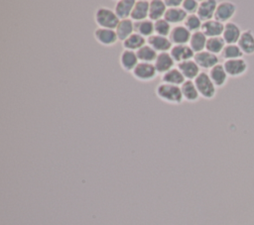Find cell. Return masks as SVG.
<instances>
[{
	"label": "cell",
	"instance_id": "1",
	"mask_svg": "<svg viewBox=\"0 0 254 225\" xmlns=\"http://www.w3.org/2000/svg\"><path fill=\"white\" fill-rule=\"evenodd\" d=\"M94 20H95V23L99 26V28L111 29V30L116 29L117 25L120 22L115 12L105 7H100L95 11Z\"/></svg>",
	"mask_w": 254,
	"mask_h": 225
},
{
	"label": "cell",
	"instance_id": "2",
	"mask_svg": "<svg viewBox=\"0 0 254 225\" xmlns=\"http://www.w3.org/2000/svg\"><path fill=\"white\" fill-rule=\"evenodd\" d=\"M156 93L158 97L161 98L163 101L172 104H179L184 98L181 87L168 83H163L159 85L156 89Z\"/></svg>",
	"mask_w": 254,
	"mask_h": 225
},
{
	"label": "cell",
	"instance_id": "3",
	"mask_svg": "<svg viewBox=\"0 0 254 225\" xmlns=\"http://www.w3.org/2000/svg\"><path fill=\"white\" fill-rule=\"evenodd\" d=\"M194 84L200 96L205 99H212L216 93V87L210 79L208 73L200 72L194 79Z\"/></svg>",
	"mask_w": 254,
	"mask_h": 225
},
{
	"label": "cell",
	"instance_id": "4",
	"mask_svg": "<svg viewBox=\"0 0 254 225\" xmlns=\"http://www.w3.org/2000/svg\"><path fill=\"white\" fill-rule=\"evenodd\" d=\"M237 11V6L230 1H222L218 3L215 13H214V20L226 24L230 22V20L234 17Z\"/></svg>",
	"mask_w": 254,
	"mask_h": 225
},
{
	"label": "cell",
	"instance_id": "5",
	"mask_svg": "<svg viewBox=\"0 0 254 225\" xmlns=\"http://www.w3.org/2000/svg\"><path fill=\"white\" fill-rule=\"evenodd\" d=\"M224 69L230 77H240L248 70V63L244 58L228 59L223 62Z\"/></svg>",
	"mask_w": 254,
	"mask_h": 225
},
{
	"label": "cell",
	"instance_id": "6",
	"mask_svg": "<svg viewBox=\"0 0 254 225\" xmlns=\"http://www.w3.org/2000/svg\"><path fill=\"white\" fill-rule=\"evenodd\" d=\"M133 75L141 81H149L155 78L157 70L154 64L148 62H139L133 69Z\"/></svg>",
	"mask_w": 254,
	"mask_h": 225
},
{
	"label": "cell",
	"instance_id": "7",
	"mask_svg": "<svg viewBox=\"0 0 254 225\" xmlns=\"http://www.w3.org/2000/svg\"><path fill=\"white\" fill-rule=\"evenodd\" d=\"M241 28L234 22H228L224 24V30L222 33V39L224 40L226 45H233L237 44L241 34H242Z\"/></svg>",
	"mask_w": 254,
	"mask_h": 225
},
{
	"label": "cell",
	"instance_id": "8",
	"mask_svg": "<svg viewBox=\"0 0 254 225\" xmlns=\"http://www.w3.org/2000/svg\"><path fill=\"white\" fill-rule=\"evenodd\" d=\"M217 5H218V3L215 0L201 1L199 3L196 15L203 22L212 20V18H214V13H215Z\"/></svg>",
	"mask_w": 254,
	"mask_h": 225
},
{
	"label": "cell",
	"instance_id": "9",
	"mask_svg": "<svg viewBox=\"0 0 254 225\" xmlns=\"http://www.w3.org/2000/svg\"><path fill=\"white\" fill-rule=\"evenodd\" d=\"M193 59L200 68L211 69L213 66L218 64V56L207 51H202L200 53L195 54Z\"/></svg>",
	"mask_w": 254,
	"mask_h": 225
},
{
	"label": "cell",
	"instance_id": "10",
	"mask_svg": "<svg viewBox=\"0 0 254 225\" xmlns=\"http://www.w3.org/2000/svg\"><path fill=\"white\" fill-rule=\"evenodd\" d=\"M241 51L246 56L254 55V33L251 29H246L242 32L241 37L237 43Z\"/></svg>",
	"mask_w": 254,
	"mask_h": 225
},
{
	"label": "cell",
	"instance_id": "11",
	"mask_svg": "<svg viewBox=\"0 0 254 225\" xmlns=\"http://www.w3.org/2000/svg\"><path fill=\"white\" fill-rule=\"evenodd\" d=\"M94 38L99 44L103 46H112L118 40L117 34L114 30L104 28H97L94 31Z\"/></svg>",
	"mask_w": 254,
	"mask_h": 225
},
{
	"label": "cell",
	"instance_id": "12",
	"mask_svg": "<svg viewBox=\"0 0 254 225\" xmlns=\"http://www.w3.org/2000/svg\"><path fill=\"white\" fill-rule=\"evenodd\" d=\"M170 55L173 57V59L175 61H178L179 63L186 60H190L194 56L193 51L190 49V46H186V45L175 46L174 48L171 49Z\"/></svg>",
	"mask_w": 254,
	"mask_h": 225
},
{
	"label": "cell",
	"instance_id": "13",
	"mask_svg": "<svg viewBox=\"0 0 254 225\" xmlns=\"http://www.w3.org/2000/svg\"><path fill=\"white\" fill-rule=\"evenodd\" d=\"M224 30V24L212 19L202 22L201 32L208 38H215L222 36Z\"/></svg>",
	"mask_w": 254,
	"mask_h": 225
},
{
	"label": "cell",
	"instance_id": "14",
	"mask_svg": "<svg viewBox=\"0 0 254 225\" xmlns=\"http://www.w3.org/2000/svg\"><path fill=\"white\" fill-rule=\"evenodd\" d=\"M210 79L212 80L213 84L215 85V87H222L226 84L227 80H228V74L226 73L223 64H216L215 66H213L208 73Z\"/></svg>",
	"mask_w": 254,
	"mask_h": 225
},
{
	"label": "cell",
	"instance_id": "15",
	"mask_svg": "<svg viewBox=\"0 0 254 225\" xmlns=\"http://www.w3.org/2000/svg\"><path fill=\"white\" fill-rule=\"evenodd\" d=\"M190 32L184 26H176L170 33V41L174 44L185 45L190 40Z\"/></svg>",
	"mask_w": 254,
	"mask_h": 225
},
{
	"label": "cell",
	"instance_id": "16",
	"mask_svg": "<svg viewBox=\"0 0 254 225\" xmlns=\"http://www.w3.org/2000/svg\"><path fill=\"white\" fill-rule=\"evenodd\" d=\"M149 7H150V2L148 1H145V0L136 1L134 8L132 10V13L130 15L131 19L136 22L146 20V18L149 17Z\"/></svg>",
	"mask_w": 254,
	"mask_h": 225
},
{
	"label": "cell",
	"instance_id": "17",
	"mask_svg": "<svg viewBox=\"0 0 254 225\" xmlns=\"http://www.w3.org/2000/svg\"><path fill=\"white\" fill-rule=\"evenodd\" d=\"M180 71L183 73V75L188 78L189 80L195 79L196 76L200 73L199 72V66L194 60H186L183 62H180L178 65Z\"/></svg>",
	"mask_w": 254,
	"mask_h": 225
},
{
	"label": "cell",
	"instance_id": "18",
	"mask_svg": "<svg viewBox=\"0 0 254 225\" xmlns=\"http://www.w3.org/2000/svg\"><path fill=\"white\" fill-rule=\"evenodd\" d=\"M175 60L168 53H161L157 56V58L155 60V67L157 72L160 73H166L167 71L171 70L173 68Z\"/></svg>",
	"mask_w": 254,
	"mask_h": 225
},
{
	"label": "cell",
	"instance_id": "19",
	"mask_svg": "<svg viewBox=\"0 0 254 225\" xmlns=\"http://www.w3.org/2000/svg\"><path fill=\"white\" fill-rule=\"evenodd\" d=\"M120 64L123 67L124 70L126 71H133V69L136 67L138 64V57L135 52L129 51V50H124L122 54L120 55Z\"/></svg>",
	"mask_w": 254,
	"mask_h": 225
},
{
	"label": "cell",
	"instance_id": "20",
	"mask_svg": "<svg viewBox=\"0 0 254 225\" xmlns=\"http://www.w3.org/2000/svg\"><path fill=\"white\" fill-rule=\"evenodd\" d=\"M148 43L152 49L162 53H166L168 50L172 48V42L169 39H167V37L159 35H152L151 37H149Z\"/></svg>",
	"mask_w": 254,
	"mask_h": 225
},
{
	"label": "cell",
	"instance_id": "21",
	"mask_svg": "<svg viewBox=\"0 0 254 225\" xmlns=\"http://www.w3.org/2000/svg\"><path fill=\"white\" fill-rule=\"evenodd\" d=\"M135 3L136 2L134 0H120V1H117L116 5H115L114 12L118 16V18L121 19V20L128 19V17L132 13V10L134 8Z\"/></svg>",
	"mask_w": 254,
	"mask_h": 225
},
{
	"label": "cell",
	"instance_id": "22",
	"mask_svg": "<svg viewBox=\"0 0 254 225\" xmlns=\"http://www.w3.org/2000/svg\"><path fill=\"white\" fill-rule=\"evenodd\" d=\"M133 31H134V23L132 22L131 19L120 20L115 30L118 40L123 42L133 34Z\"/></svg>",
	"mask_w": 254,
	"mask_h": 225
},
{
	"label": "cell",
	"instance_id": "23",
	"mask_svg": "<svg viewBox=\"0 0 254 225\" xmlns=\"http://www.w3.org/2000/svg\"><path fill=\"white\" fill-rule=\"evenodd\" d=\"M166 4L161 0H152L149 7V18L151 21H158L165 16L166 13Z\"/></svg>",
	"mask_w": 254,
	"mask_h": 225
},
{
	"label": "cell",
	"instance_id": "24",
	"mask_svg": "<svg viewBox=\"0 0 254 225\" xmlns=\"http://www.w3.org/2000/svg\"><path fill=\"white\" fill-rule=\"evenodd\" d=\"M181 90H182L183 97L189 102H194L199 97V93L196 89V86H195L194 82H192L191 80L185 81L182 84Z\"/></svg>",
	"mask_w": 254,
	"mask_h": 225
},
{
	"label": "cell",
	"instance_id": "25",
	"mask_svg": "<svg viewBox=\"0 0 254 225\" xmlns=\"http://www.w3.org/2000/svg\"><path fill=\"white\" fill-rule=\"evenodd\" d=\"M188 14L183 10V8H169L167 9L164 19L170 24H179L186 21Z\"/></svg>",
	"mask_w": 254,
	"mask_h": 225
},
{
	"label": "cell",
	"instance_id": "26",
	"mask_svg": "<svg viewBox=\"0 0 254 225\" xmlns=\"http://www.w3.org/2000/svg\"><path fill=\"white\" fill-rule=\"evenodd\" d=\"M206 36L201 32H194L190 40V47L193 51V53H200L205 49L206 46Z\"/></svg>",
	"mask_w": 254,
	"mask_h": 225
},
{
	"label": "cell",
	"instance_id": "27",
	"mask_svg": "<svg viewBox=\"0 0 254 225\" xmlns=\"http://www.w3.org/2000/svg\"><path fill=\"white\" fill-rule=\"evenodd\" d=\"M162 80L165 83L179 86L180 84H183L185 82V76L183 75L179 68H172L171 70L164 73Z\"/></svg>",
	"mask_w": 254,
	"mask_h": 225
},
{
	"label": "cell",
	"instance_id": "28",
	"mask_svg": "<svg viewBox=\"0 0 254 225\" xmlns=\"http://www.w3.org/2000/svg\"><path fill=\"white\" fill-rule=\"evenodd\" d=\"M226 46L224 40L222 37H215V38H208L206 41V46L205 49L207 52L213 54V55H218L221 54L224 47Z\"/></svg>",
	"mask_w": 254,
	"mask_h": 225
},
{
	"label": "cell",
	"instance_id": "29",
	"mask_svg": "<svg viewBox=\"0 0 254 225\" xmlns=\"http://www.w3.org/2000/svg\"><path fill=\"white\" fill-rule=\"evenodd\" d=\"M243 52L239 48L237 44L233 45H226L221 53V56L225 59H236V58H243Z\"/></svg>",
	"mask_w": 254,
	"mask_h": 225
},
{
	"label": "cell",
	"instance_id": "30",
	"mask_svg": "<svg viewBox=\"0 0 254 225\" xmlns=\"http://www.w3.org/2000/svg\"><path fill=\"white\" fill-rule=\"evenodd\" d=\"M134 30L137 34L141 35L142 37H151L152 34L155 32L154 24L151 20H143L139 22H135Z\"/></svg>",
	"mask_w": 254,
	"mask_h": 225
},
{
	"label": "cell",
	"instance_id": "31",
	"mask_svg": "<svg viewBox=\"0 0 254 225\" xmlns=\"http://www.w3.org/2000/svg\"><path fill=\"white\" fill-rule=\"evenodd\" d=\"M145 44V39L144 37H142L141 35L137 34V33H133L129 38H127L124 42H123V46L125 48V50H129V51H134V50H139L141 49Z\"/></svg>",
	"mask_w": 254,
	"mask_h": 225
},
{
	"label": "cell",
	"instance_id": "32",
	"mask_svg": "<svg viewBox=\"0 0 254 225\" xmlns=\"http://www.w3.org/2000/svg\"><path fill=\"white\" fill-rule=\"evenodd\" d=\"M136 55L138 59L141 60V62L151 63L153 60H156L157 58L156 51L152 49L150 46H143L136 52Z\"/></svg>",
	"mask_w": 254,
	"mask_h": 225
},
{
	"label": "cell",
	"instance_id": "33",
	"mask_svg": "<svg viewBox=\"0 0 254 225\" xmlns=\"http://www.w3.org/2000/svg\"><path fill=\"white\" fill-rule=\"evenodd\" d=\"M202 22L198 18L197 15L191 14L189 15L185 21V27L190 31V32H198L199 29H201Z\"/></svg>",
	"mask_w": 254,
	"mask_h": 225
},
{
	"label": "cell",
	"instance_id": "34",
	"mask_svg": "<svg viewBox=\"0 0 254 225\" xmlns=\"http://www.w3.org/2000/svg\"><path fill=\"white\" fill-rule=\"evenodd\" d=\"M155 33L159 36L167 37L171 33V26L170 23H168L165 19H160L155 22L154 24Z\"/></svg>",
	"mask_w": 254,
	"mask_h": 225
},
{
	"label": "cell",
	"instance_id": "35",
	"mask_svg": "<svg viewBox=\"0 0 254 225\" xmlns=\"http://www.w3.org/2000/svg\"><path fill=\"white\" fill-rule=\"evenodd\" d=\"M198 6H199V4L195 0H185V1H183V4H182L183 10L187 14L190 13V15H191L194 12H197Z\"/></svg>",
	"mask_w": 254,
	"mask_h": 225
},
{
	"label": "cell",
	"instance_id": "36",
	"mask_svg": "<svg viewBox=\"0 0 254 225\" xmlns=\"http://www.w3.org/2000/svg\"><path fill=\"white\" fill-rule=\"evenodd\" d=\"M164 2L166 4V6L170 7V8H179V6L181 4H183V1H181V0H167Z\"/></svg>",
	"mask_w": 254,
	"mask_h": 225
}]
</instances>
